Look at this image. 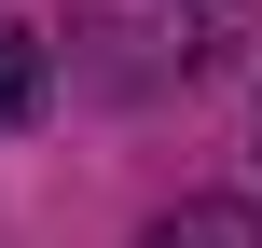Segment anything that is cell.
<instances>
[{"mask_svg": "<svg viewBox=\"0 0 262 248\" xmlns=\"http://www.w3.org/2000/svg\"><path fill=\"white\" fill-rule=\"evenodd\" d=\"M41 97H55V55H41V28H14V14H0V138H14V124H41Z\"/></svg>", "mask_w": 262, "mask_h": 248, "instance_id": "obj_2", "label": "cell"}, {"mask_svg": "<svg viewBox=\"0 0 262 248\" xmlns=\"http://www.w3.org/2000/svg\"><path fill=\"white\" fill-rule=\"evenodd\" d=\"M138 248H262V207H235V193H180Z\"/></svg>", "mask_w": 262, "mask_h": 248, "instance_id": "obj_1", "label": "cell"}]
</instances>
